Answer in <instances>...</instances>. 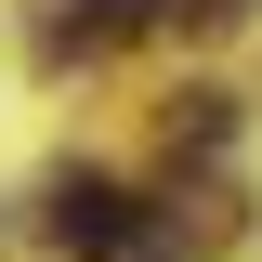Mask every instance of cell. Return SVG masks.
<instances>
[{
	"mask_svg": "<svg viewBox=\"0 0 262 262\" xmlns=\"http://www.w3.org/2000/svg\"><path fill=\"white\" fill-rule=\"evenodd\" d=\"M170 13H196V27H236V13H249V0H170Z\"/></svg>",
	"mask_w": 262,
	"mask_h": 262,
	"instance_id": "3957f363",
	"label": "cell"
},
{
	"mask_svg": "<svg viewBox=\"0 0 262 262\" xmlns=\"http://www.w3.org/2000/svg\"><path fill=\"white\" fill-rule=\"evenodd\" d=\"M53 236H66L79 262H118L131 236H144V196L105 184V170H66V184H53Z\"/></svg>",
	"mask_w": 262,
	"mask_h": 262,
	"instance_id": "6da1fadb",
	"label": "cell"
},
{
	"mask_svg": "<svg viewBox=\"0 0 262 262\" xmlns=\"http://www.w3.org/2000/svg\"><path fill=\"white\" fill-rule=\"evenodd\" d=\"M170 0H53V53H118V39H144Z\"/></svg>",
	"mask_w": 262,
	"mask_h": 262,
	"instance_id": "7a4b0ae2",
	"label": "cell"
},
{
	"mask_svg": "<svg viewBox=\"0 0 262 262\" xmlns=\"http://www.w3.org/2000/svg\"><path fill=\"white\" fill-rule=\"evenodd\" d=\"M118 262H184V249H170V236H158V223H144V236H131V249H118Z\"/></svg>",
	"mask_w": 262,
	"mask_h": 262,
	"instance_id": "277c9868",
	"label": "cell"
}]
</instances>
